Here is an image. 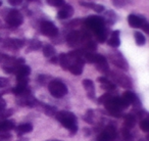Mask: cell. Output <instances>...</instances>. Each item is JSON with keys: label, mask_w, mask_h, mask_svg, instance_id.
<instances>
[{"label": "cell", "mask_w": 149, "mask_h": 141, "mask_svg": "<svg viewBox=\"0 0 149 141\" xmlns=\"http://www.w3.org/2000/svg\"><path fill=\"white\" fill-rule=\"evenodd\" d=\"M104 132L108 135V136L111 138V140H116V137H118V132H116V129L113 126H107L104 129Z\"/></svg>", "instance_id": "cell-23"}, {"label": "cell", "mask_w": 149, "mask_h": 141, "mask_svg": "<svg viewBox=\"0 0 149 141\" xmlns=\"http://www.w3.org/2000/svg\"><path fill=\"white\" fill-rule=\"evenodd\" d=\"M13 114V110H3L0 112V118L1 119H7Z\"/></svg>", "instance_id": "cell-33"}, {"label": "cell", "mask_w": 149, "mask_h": 141, "mask_svg": "<svg viewBox=\"0 0 149 141\" xmlns=\"http://www.w3.org/2000/svg\"><path fill=\"white\" fill-rule=\"evenodd\" d=\"M112 3L116 7H123L126 4V0H112Z\"/></svg>", "instance_id": "cell-37"}, {"label": "cell", "mask_w": 149, "mask_h": 141, "mask_svg": "<svg viewBox=\"0 0 149 141\" xmlns=\"http://www.w3.org/2000/svg\"><path fill=\"white\" fill-rule=\"evenodd\" d=\"M123 97L127 100L130 104H133L135 106H140L141 103H140V100H139L138 96L132 91H126L123 95Z\"/></svg>", "instance_id": "cell-14"}, {"label": "cell", "mask_w": 149, "mask_h": 141, "mask_svg": "<svg viewBox=\"0 0 149 141\" xmlns=\"http://www.w3.org/2000/svg\"><path fill=\"white\" fill-rule=\"evenodd\" d=\"M111 76L113 77V79L116 81V83L120 84V86H123V87H131V85H132V83H131L130 79H129L127 76H124V75H120V74H116V73H112Z\"/></svg>", "instance_id": "cell-13"}, {"label": "cell", "mask_w": 149, "mask_h": 141, "mask_svg": "<svg viewBox=\"0 0 149 141\" xmlns=\"http://www.w3.org/2000/svg\"><path fill=\"white\" fill-rule=\"evenodd\" d=\"M83 131H84V133H85V136H90V135H91V131H90V129L85 128Z\"/></svg>", "instance_id": "cell-43"}, {"label": "cell", "mask_w": 149, "mask_h": 141, "mask_svg": "<svg viewBox=\"0 0 149 141\" xmlns=\"http://www.w3.org/2000/svg\"><path fill=\"white\" fill-rule=\"evenodd\" d=\"M72 59H74V61H70V64L68 66V70H70L72 75L80 76L83 73L84 64H85L84 58L78 57V58H72Z\"/></svg>", "instance_id": "cell-6"}, {"label": "cell", "mask_w": 149, "mask_h": 141, "mask_svg": "<svg viewBox=\"0 0 149 141\" xmlns=\"http://www.w3.org/2000/svg\"><path fill=\"white\" fill-rule=\"evenodd\" d=\"M85 47H86V49H88L90 52H92V50H96L97 49V46H96V43L95 42H93L92 40H89V41L86 43V45H85Z\"/></svg>", "instance_id": "cell-34"}, {"label": "cell", "mask_w": 149, "mask_h": 141, "mask_svg": "<svg viewBox=\"0 0 149 141\" xmlns=\"http://www.w3.org/2000/svg\"><path fill=\"white\" fill-rule=\"evenodd\" d=\"M146 22V19L144 17H140V15H130L128 17V23L132 28H142Z\"/></svg>", "instance_id": "cell-7"}, {"label": "cell", "mask_w": 149, "mask_h": 141, "mask_svg": "<svg viewBox=\"0 0 149 141\" xmlns=\"http://www.w3.org/2000/svg\"><path fill=\"white\" fill-rule=\"evenodd\" d=\"M55 118L64 128H66L70 133V136H74L78 132L77 118L72 112L68 110H60L55 114Z\"/></svg>", "instance_id": "cell-1"}, {"label": "cell", "mask_w": 149, "mask_h": 141, "mask_svg": "<svg viewBox=\"0 0 149 141\" xmlns=\"http://www.w3.org/2000/svg\"><path fill=\"white\" fill-rule=\"evenodd\" d=\"M110 97H111V94H109V93L103 94V95H102L101 97H100L99 99H98V103H99V104H103L104 102H105L107 99H109Z\"/></svg>", "instance_id": "cell-36"}, {"label": "cell", "mask_w": 149, "mask_h": 141, "mask_svg": "<svg viewBox=\"0 0 149 141\" xmlns=\"http://www.w3.org/2000/svg\"><path fill=\"white\" fill-rule=\"evenodd\" d=\"M7 85H8V80L0 77V87H5Z\"/></svg>", "instance_id": "cell-40"}, {"label": "cell", "mask_w": 149, "mask_h": 141, "mask_svg": "<svg viewBox=\"0 0 149 141\" xmlns=\"http://www.w3.org/2000/svg\"><path fill=\"white\" fill-rule=\"evenodd\" d=\"M80 4L82 6L88 7V8H92L93 10H95L96 13H100L104 10V6L101 4H97V3H92V2H80Z\"/></svg>", "instance_id": "cell-19"}, {"label": "cell", "mask_w": 149, "mask_h": 141, "mask_svg": "<svg viewBox=\"0 0 149 141\" xmlns=\"http://www.w3.org/2000/svg\"><path fill=\"white\" fill-rule=\"evenodd\" d=\"M111 60L116 66L123 68V70H128V64H127L126 59L123 57L120 52H116V53L114 54V56L111 57Z\"/></svg>", "instance_id": "cell-11"}, {"label": "cell", "mask_w": 149, "mask_h": 141, "mask_svg": "<svg viewBox=\"0 0 149 141\" xmlns=\"http://www.w3.org/2000/svg\"><path fill=\"white\" fill-rule=\"evenodd\" d=\"M62 8L57 13V19L59 20H65L70 17L74 15V8L72 5L70 4H64L63 6H61Z\"/></svg>", "instance_id": "cell-10"}, {"label": "cell", "mask_w": 149, "mask_h": 141, "mask_svg": "<svg viewBox=\"0 0 149 141\" xmlns=\"http://www.w3.org/2000/svg\"><path fill=\"white\" fill-rule=\"evenodd\" d=\"M17 134H25V133H30L33 131V126L30 123H25V124L19 125V127H17Z\"/></svg>", "instance_id": "cell-21"}, {"label": "cell", "mask_w": 149, "mask_h": 141, "mask_svg": "<svg viewBox=\"0 0 149 141\" xmlns=\"http://www.w3.org/2000/svg\"><path fill=\"white\" fill-rule=\"evenodd\" d=\"M134 36H135V41H136L137 45L143 46L146 43V38H145V36L143 35L141 32H135Z\"/></svg>", "instance_id": "cell-24"}, {"label": "cell", "mask_w": 149, "mask_h": 141, "mask_svg": "<svg viewBox=\"0 0 149 141\" xmlns=\"http://www.w3.org/2000/svg\"><path fill=\"white\" fill-rule=\"evenodd\" d=\"M138 141H148L147 139H145V138H141V139H139Z\"/></svg>", "instance_id": "cell-44"}, {"label": "cell", "mask_w": 149, "mask_h": 141, "mask_svg": "<svg viewBox=\"0 0 149 141\" xmlns=\"http://www.w3.org/2000/svg\"><path fill=\"white\" fill-rule=\"evenodd\" d=\"M5 107H6V102H5V100L1 97V95H0V112L5 110Z\"/></svg>", "instance_id": "cell-39"}, {"label": "cell", "mask_w": 149, "mask_h": 141, "mask_svg": "<svg viewBox=\"0 0 149 141\" xmlns=\"http://www.w3.org/2000/svg\"><path fill=\"white\" fill-rule=\"evenodd\" d=\"M136 124V117L132 114H129L125 117V123H124V127L127 129H132L133 127Z\"/></svg>", "instance_id": "cell-20"}, {"label": "cell", "mask_w": 149, "mask_h": 141, "mask_svg": "<svg viewBox=\"0 0 149 141\" xmlns=\"http://www.w3.org/2000/svg\"><path fill=\"white\" fill-rule=\"evenodd\" d=\"M25 45V41L21 39H13V38H8L4 41V47L7 49L11 50H17L22 48Z\"/></svg>", "instance_id": "cell-8"}, {"label": "cell", "mask_w": 149, "mask_h": 141, "mask_svg": "<svg viewBox=\"0 0 149 141\" xmlns=\"http://www.w3.org/2000/svg\"><path fill=\"white\" fill-rule=\"evenodd\" d=\"M96 68H97L98 70H100V72L103 74H108V72H109V68H108L107 61L101 62V64H96Z\"/></svg>", "instance_id": "cell-28"}, {"label": "cell", "mask_w": 149, "mask_h": 141, "mask_svg": "<svg viewBox=\"0 0 149 141\" xmlns=\"http://www.w3.org/2000/svg\"><path fill=\"white\" fill-rule=\"evenodd\" d=\"M50 62H52V64H57L58 62V56H52L51 59H50Z\"/></svg>", "instance_id": "cell-42"}, {"label": "cell", "mask_w": 149, "mask_h": 141, "mask_svg": "<svg viewBox=\"0 0 149 141\" xmlns=\"http://www.w3.org/2000/svg\"><path fill=\"white\" fill-rule=\"evenodd\" d=\"M82 84H83L84 88H85L86 91H87L88 97L91 98V99H94V98H95V86H94L93 82L89 79H85V80H83Z\"/></svg>", "instance_id": "cell-12"}, {"label": "cell", "mask_w": 149, "mask_h": 141, "mask_svg": "<svg viewBox=\"0 0 149 141\" xmlns=\"http://www.w3.org/2000/svg\"><path fill=\"white\" fill-rule=\"evenodd\" d=\"M58 62H59V64L61 66V68H63V70H68V66H70V56L65 53H61L59 56H58Z\"/></svg>", "instance_id": "cell-18"}, {"label": "cell", "mask_w": 149, "mask_h": 141, "mask_svg": "<svg viewBox=\"0 0 149 141\" xmlns=\"http://www.w3.org/2000/svg\"><path fill=\"white\" fill-rule=\"evenodd\" d=\"M142 29L144 30L145 33H149V24L147 23V22L144 24V26H143V27H142Z\"/></svg>", "instance_id": "cell-41"}, {"label": "cell", "mask_w": 149, "mask_h": 141, "mask_svg": "<svg viewBox=\"0 0 149 141\" xmlns=\"http://www.w3.org/2000/svg\"><path fill=\"white\" fill-rule=\"evenodd\" d=\"M15 75L17 78H23V77H28V76L31 74V68L27 64H23V66H19L15 70Z\"/></svg>", "instance_id": "cell-15"}, {"label": "cell", "mask_w": 149, "mask_h": 141, "mask_svg": "<svg viewBox=\"0 0 149 141\" xmlns=\"http://www.w3.org/2000/svg\"><path fill=\"white\" fill-rule=\"evenodd\" d=\"M85 23L86 26L95 33V35H97L98 33L105 30V28H104V20L100 17H90L86 20Z\"/></svg>", "instance_id": "cell-4"}, {"label": "cell", "mask_w": 149, "mask_h": 141, "mask_svg": "<svg viewBox=\"0 0 149 141\" xmlns=\"http://www.w3.org/2000/svg\"><path fill=\"white\" fill-rule=\"evenodd\" d=\"M140 128L143 132L147 133L149 131V121L148 119H143L140 122Z\"/></svg>", "instance_id": "cell-31"}, {"label": "cell", "mask_w": 149, "mask_h": 141, "mask_svg": "<svg viewBox=\"0 0 149 141\" xmlns=\"http://www.w3.org/2000/svg\"><path fill=\"white\" fill-rule=\"evenodd\" d=\"M122 135H123V138H124L125 141H134V137H133V135L131 134L130 129H127V128H125V127H123Z\"/></svg>", "instance_id": "cell-25"}, {"label": "cell", "mask_w": 149, "mask_h": 141, "mask_svg": "<svg viewBox=\"0 0 149 141\" xmlns=\"http://www.w3.org/2000/svg\"><path fill=\"white\" fill-rule=\"evenodd\" d=\"M53 141H60V140H53Z\"/></svg>", "instance_id": "cell-45"}, {"label": "cell", "mask_w": 149, "mask_h": 141, "mask_svg": "<svg viewBox=\"0 0 149 141\" xmlns=\"http://www.w3.org/2000/svg\"><path fill=\"white\" fill-rule=\"evenodd\" d=\"M40 31L44 36L47 37H55L58 35V29L52 22L43 21L40 25Z\"/></svg>", "instance_id": "cell-5"}, {"label": "cell", "mask_w": 149, "mask_h": 141, "mask_svg": "<svg viewBox=\"0 0 149 141\" xmlns=\"http://www.w3.org/2000/svg\"><path fill=\"white\" fill-rule=\"evenodd\" d=\"M42 47V43L37 39H34V40H31L30 42V45H29V51L31 50H38Z\"/></svg>", "instance_id": "cell-26"}, {"label": "cell", "mask_w": 149, "mask_h": 141, "mask_svg": "<svg viewBox=\"0 0 149 141\" xmlns=\"http://www.w3.org/2000/svg\"><path fill=\"white\" fill-rule=\"evenodd\" d=\"M84 39V36L82 35L80 32L78 31H72V33H70L66 38V41H68V45L70 46H76Z\"/></svg>", "instance_id": "cell-9"}, {"label": "cell", "mask_w": 149, "mask_h": 141, "mask_svg": "<svg viewBox=\"0 0 149 141\" xmlns=\"http://www.w3.org/2000/svg\"><path fill=\"white\" fill-rule=\"evenodd\" d=\"M44 112H45L47 116L49 117H55L56 112V108L54 106H51V105H44Z\"/></svg>", "instance_id": "cell-27"}, {"label": "cell", "mask_w": 149, "mask_h": 141, "mask_svg": "<svg viewBox=\"0 0 149 141\" xmlns=\"http://www.w3.org/2000/svg\"><path fill=\"white\" fill-rule=\"evenodd\" d=\"M93 116H94L93 110H88L85 114V117H84L85 122L88 123V124H92V123H93Z\"/></svg>", "instance_id": "cell-29"}, {"label": "cell", "mask_w": 149, "mask_h": 141, "mask_svg": "<svg viewBox=\"0 0 149 141\" xmlns=\"http://www.w3.org/2000/svg\"><path fill=\"white\" fill-rule=\"evenodd\" d=\"M96 141H112V140H111V138H110V137L103 131V132L99 133V135L97 136Z\"/></svg>", "instance_id": "cell-32"}, {"label": "cell", "mask_w": 149, "mask_h": 141, "mask_svg": "<svg viewBox=\"0 0 149 141\" xmlns=\"http://www.w3.org/2000/svg\"><path fill=\"white\" fill-rule=\"evenodd\" d=\"M108 45L111 46V47H118L120 44V31H113L111 33V36L108 39L107 41Z\"/></svg>", "instance_id": "cell-16"}, {"label": "cell", "mask_w": 149, "mask_h": 141, "mask_svg": "<svg viewBox=\"0 0 149 141\" xmlns=\"http://www.w3.org/2000/svg\"><path fill=\"white\" fill-rule=\"evenodd\" d=\"M15 128V125L13 121L4 120L0 121V132H7L9 130H13Z\"/></svg>", "instance_id": "cell-17"}, {"label": "cell", "mask_w": 149, "mask_h": 141, "mask_svg": "<svg viewBox=\"0 0 149 141\" xmlns=\"http://www.w3.org/2000/svg\"><path fill=\"white\" fill-rule=\"evenodd\" d=\"M8 3L13 6H17V5H21L23 3L24 0H7Z\"/></svg>", "instance_id": "cell-38"}, {"label": "cell", "mask_w": 149, "mask_h": 141, "mask_svg": "<svg viewBox=\"0 0 149 141\" xmlns=\"http://www.w3.org/2000/svg\"><path fill=\"white\" fill-rule=\"evenodd\" d=\"M48 91L53 97L61 98L68 94V87L59 80H52L48 83Z\"/></svg>", "instance_id": "cell-2"}, {"label": "cell", "mask_w": 149, "mask_h": 141, "mask_svg": "<svg viewBox=\"0 0 149 141\" xmlns=\"http://www.w3.org/2000/svg\"><path fill=\"white\" fill-rule=\"evenodd\" d=\"M47 3L54 7H61L64 5V0H46Z\"/></svg>", "instance_id": "cell-30"}, {"label": "cell", "mask_w": 149, "mask_h": 141, "mask_svg": "<svg viewBox=\"0 0 149 141\" xmlns=\"http://www.w3.org/2000/svg\"><path fill=\"white\" fill-rule=\"evenodd\" d=\"M102 88L105 90H108V91H112V90L116 89V85L112 84L111 82L107 81V82H105V83L102 84Z\"/></svg>", "instance_id": "cell-35"}, {"label": "cell", "mask_w": 149, "mask_h": 141, "mask_svg": "<svg viewBox=\"0 0 149 141\" xmlns=\"http://www.w3.org/2000/svg\"><path fill=\"white\" fill-rule=\"evenodd\" d=\"M6 24L11 28H17L24 23V17L19 10L11 9L5 17Z\"/></svg>", "instance_id": "cell-3"}, {"label": "cell", "mask_w": 149, "mask_h": 141, "mask_svg": "<svg viewBox=\"0 0 149 141\" xmlns=\"http://www.w3.org/2000/svg\"><path fill=\"white\" fill-rule=\"evenodd\" d=\"M43 53H44V55H45L46 57H52V56L55 55L56 50L52 45L47 44V45H45L43 47Z\"/></svg>", "instance_id": "cell-22"}]
</instances>
